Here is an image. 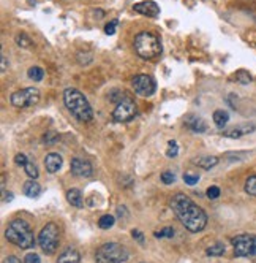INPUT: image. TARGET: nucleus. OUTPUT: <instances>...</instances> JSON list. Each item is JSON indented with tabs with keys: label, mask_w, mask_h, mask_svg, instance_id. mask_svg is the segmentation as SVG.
I'll use <instances>...</instances> for the list:
<instances>
[{
	"label": "nucleus",
	"mask_w": 256,
	"mask_h": 263,
	"mask_svg": "<svg viewBox=\"0 0 256 263\" xmlns=\"http://www.w3.org/2000/svg\"><path fill=\"white\" fill-rule=\"evenodd\" d=\"M66 200H68V203L75 208H83V195L78 191V189H70L68 192H66Z\"/></svg>",
	"instance_id": "obj_18"
},
{
	"label": "nucleus",
	"mask_w": 256,
	"mask_h": 263,
	"mask_svg": "<svg viewBox=\"0 0 256 263\" xmlns=\"http://www.w3.org/2000/svg\"><path fill=\"white\" fill-rule=\"evenodd\" d=\"M27 162H29V159H27V156H24V154H18V156L15 157V164L19 165V167H25Z\"/></svg>",
	"instance_id": "obj_36"
},
{
	"label": "nucleus",
	"mask_w": 256,
	"mask_h": 263,
	"mask_svg": "<svg viewBox=\"0 0 256 263\" xmlns=\"http://www.w3.org/2000/svg\"><path fill=\"white\" fill-rule=\"evenodd\" d=\"M207 255H211V257H218V255H223L225 254V244H221V242H217V244L211 246L206 251Z\"/></svg>",
	"instance_id": "obj_23"
},
{
	"label": "nucleus",
	"mask_w": 256,
	"mask_h": 263,
	"mask_svg": "<svg viewBox=\"0 0 256 263\" xmlns=\"http://www.w3.org/2000/svg\"><path fill=\"white\" fill-rule=\"evenodd\" d=\"M133 89L141 97H150L157 89L155 81L149 75H136L133 78Z\"/></svg>",
	"instance_id": "obj_9"
},
{
	"label": "nucleus",
	"mask_w": 256,
	"mask_h": 263,
	"mask_svg": "<svg viewBox=\"0 0 256 263\" xmlns=\"http://www.w3.org/2000/svg\"><path fill=\"white\" fill-rule=\"evenodd\" d=\"M172 237H174V228L171 227H166L161 232L155 233V238H172Z\"/></svg>",
	"instance_id": "obj_30"
},
{
	"label": "nucleus",
	"mask_w": 256,
	"mask_h": 263,
	"mask_svg": "<svg viewBox=\"0 0 256 263\" xmlns=\"http://www.w3.org/2000/svg\"><path fill=\"white\" fill-rule=\"evenodd\" d=\"M5 237L10 242H13V244L21 249H30L35 246V238H33V232L30 225L21 219L10 222L5 230Z\"/></svg>",
	"instance_id": "obj_3"
},
{
	"label": "nucleus",
	"mask_w": 256,
	"mask_h": 263,
	"mask_svg": "<svg viewBox=\"0 0 256 263\" xmlns=\"http://www.w3.org/2000/svg\"><path fill=\"white\" fill-rule=\"evenodd\" d=\"M255 129H256L255 124H242V125H237V127H233V129H230V130H225L223 137L240 138V137H244V135H247V133H252Z\"/></svg>",
	"instance_id": "obj_13"
},
{
	"label": "nucleus",
	"mask_w": 256,
	"mask_h": 263,
	"mask_svg": "<svg viewBox=\"0 0 256 263\" xmlns=\"http://www.w3.org/2000/svg\"><path fill=\"white\" fill-rule=\"evenodd\" d=\"M207 197L211 198V200L218 198V197H220V189H218L217 186H212V187H209V189H207Z\"/></svg>",
	"instance_id": "obj_34"
},
{
	"label": "nucleus",
	"mask_w": 256,
	"mask_h": 263,
	"mask_svg": "<svg viewBox=\"0 0 256 263\" xmlns=\"http://www.w3.org/2000/svg\"><path fill=\"white\" fill-rule=\"evenodd\" d=\"M105 15V13L102 11V10H98V11H95V16H98V19H102V16Z\"/></svg>",
	"instance_id": "obj_41"
},
{
	"label": "nucleus",
	"mask_w": 256,
	"mask_h": 263,
	"mask_svg": "<svg viewBox=\"0 0 256 263\" xmlns=\"http://www.w3.org/2000/svg\"><path fill=\"white\" fill-rule=\"evenodd\" d=\"M228 120H230V114L223 110H217L213 113V122L215 125L218 127V129H223V127L228 124Z\"/></svg>",
	"instance_id": "obj_20"
},
{
	"label": "nucleus",
	"mask_w": 256,
	"mask_h": 263,
	"mask_svg": "<svg viewBox=\"0 0 256 263\" xmlns=\"http://www.w3.org/2000/svg\"><path fill=\"white\" fill-rule=\"evenodd\" d=\"M233 246H234V254L237 255V257L252 255L253 237H250V235H237V237L233 238Z\"/></svg>",
	"instance_id": "obj_10"
},
{
	"label": "nucleus",
	"mask_w": 256,
	"mask_h": 263,
	"mask_svg": "<svg viewBox=\"0 0 256 263\" xmlns=\"http://www.w3.org/2000/svg\"><path fill=\"white\" fill-rule=\"evenodd\" d=\"M133 10L139 13V15H144L147 18H157L160 15V6L153 2V0H146V2H139L133 6Z\"/></svg>",
	"instance_id": "obj_12"
},
{
	"label": "nucleus",
	"mask_w": 256,
	"mask_h": 263,
	"mask_svg": "<svg viewBox=\"0 0 256 263\" xmlns=\"http://www.w3.org/2000/svg\"><path fill=\"white\" fill-rule=\"evenodd\" d=\"M3 263H21V260H19L18 257H15V255H10V257H5Z\"/></svg>",
	"instance_id": "obj_38"
},
{
	"label": "nucleus",
	"mask_w": 256,
	"mask_h": 263,
	"mask_svg": "<svg viewBox=\"0 0 256 263\" xmlns=\"http://www.w3.org/2000/svg\"><path fill=\"white\" fill-rule=\"evenodd\" d=\"M187 125H188V129L196 133H204L207 130V125L201 118H190L187 120Z\"/></svg>",
	"instance_id": "obj_17"
},
{
	"label": "nucleus",
	"mask_w": 256,
	"mask_h": 263,
	"mask_svg": "<svg viewBox=\"0 0 256 263\" xmlns=\"http://www.w3.org/2000/svg\"><path fill=\"white\" fill-rule=\"evenodd\" d=\"M117 25H119V21H117V19H112V21H111L109 24H106V27H105L106 35H114V33H116Z\"/></svg>",
	"instance_id": "obj_31"
},
{
	"label": "nucleus",
	"mask_w": 256,
	"mask_h": 263,
	"mask_svg": "<svg viewBox=\"0 0 256 263\" xmlns=\"http://www.w3.org/2000/svg\"><path fill=\"white\" fill-rule=\"evenodd\" d=\"M184 181L188 184V186H194L199 181V176L198 174H192V173H185L184 174Z\"/></svg>",
	"instance_id": "obj_32"
},
{
	"label": "nucleus",
	"mask_w": 256,
	"mask_h": 263,
	"mask_svg": "<svg viewBox=\"0 0 256 263\" xmlns=\"http://www.w3.org/2000/svg\"><path fill=\"white\" fill-rule=\"evenodd\" d=\"M194 164L203 168V170H211V168H213L215 165L218 164V159L213 157V156H206V157L196 159V160H194Z\"/></svg>",
	"instance_id": "obj_19"
},
{
	"label": "nucleus",
	"mask_w": 256,
	"mask_h": 263,
	"mask_svg": "<svg viewBox=\"0 0 256 263\" xmlns=\"http://www.w3.org/2000/svg\"><path fill=\"white\" fill-rule=\"evenodd\" d=\"M138 114V106L133 102L130 97H125L124 100H120L117 106L114 108L112 111V119L116 122H130L131 119Z\"/></svg>",
	"instance_id": "obj_8"
},
{
	"label": "nucleus",
	"mask_w": 256,
	"mask_h": 263,
	"mask_svg": "<svg viewBox=\"0 0 256 263\" xmlns=\"http://www.w3.org/2000/svg\"><path fill=\"white\" fill-rule=\"evenodd\" d=\"M64 102L65 106L68 108V111L75 116L81 122H89L93 119V111L89 103V100L84 97V94H81L78 89L68 87L64 92Z\"/></svg>",
	"instance_id": "obj_2"
},
{
	"label": "nucleus",
	"mask_w": 256,
	"mask_h": 263,
	"mask_svg": "<svg viewBox=\"0 0 256 263\" xmlns=\"http://www.w3.org/2000/svg\"><path fill=\"white\" fill-rule=\"evenodd\" d=\"M171 208L176 217L182 222L187 230L193 233H198L204 230L207 225V214L201 210V208L194 203L192 198H188L184 193L174 195L171 201Z\"/></svg>",
	"instance_id": "obj_1"
},
{
	"label": "nucleus",
	"mask_w": 256,
	"mask_h": 263,
	"mask_svg": "<svg viewBox=\"0 0 256 263\" xmlns=\"http://www.w3.org/2000/svg\"><path fill=\"white\" fill-rule=\"evenodd\" d=\"M170 146H168V151H166V156L168 157H176L177 154H179V146H177V143L176 141H170V143H168Z\"/></svg>",
	"instance_id": "obj_29"
},
{
	"label": "nucleus",
	"mask_w": 256,
	"mask_h": 263,
	"mask_svg": "<svg viewBox=\"0 0 256 263\" xmlns=\"http://www.w3.org/2000/svg\"><path fill=\"white\" fill-rule=\"evenodd\" d=\"M24 193L29 198H37L40 193H42V186H40L37 181H29V183L24 184Z\"/></svg>",
	"instance_id": "obj_16"
},
{
	"label": "nucleus",
	"mask_w": 256,
	"mask_h": 263,
	"mask_svg": "<svg viewBox=\"0 0 256 263\" xmlns=\"http://www.w3.org/2000/svg\"><path fill=\"white\" fill-rule=\"evenodd\" d=\"M24 170L27 173V176L32 178V179H37L38 178V168L37 165H33L32 162H27V165L24 167Z\"/></svg>",
	"instance_id": "obj_27"
},
{
	"label": "nucleus",
	"mask_w": 256,
	"mask_h": 263,
	"mask_svg": "<svg viewBox=\"0 0 256 263\" xmlns=\"http://www.w3.org/2000/svg\"><path fill=\"white\" fill-rule=\"evenodd\" d=\"M27 75H29L32 81H42L44 76V72L43 69H40V67H32V69H29V72H27Z\"/></svg>",
	"instance_id": "obj_24"
},
{
	"label": "nucleus",
	"mask_w": 256,
	"mask_h": 263,
	"mask_svg": "<svg viewBox=\"0 0 256 263\" xmlns=\"http://www.w3.org/2000/svg\"><path fill=\"white\" fill-rule=\"evenodd\" d=\"M128 260V252L124 246L117 242H106L102 244L95 252L97 263H124Z\"/></svg>",
	"instance_id": "obj_5"
},
{
	"label": "nucleus",
	"mask_w": 256,
	"mask_h": 263,
	"mask_svg": "<svg viewBox=\"0 0 256 263\" xmlns=\"http://www.w3.org/2000/svg\"><path fill=\"white\" fill-rule=\"evenodd\" d=\"M16 43H18V46H21V48H30L32 40L27 37L25 33H19L16 37Z\"/></svg>",
	"instance_id": "obj_28"
},
{
	"label": "nucleus",
	"mask_w": 256,
	"mask_h": 263,
	"mask_svg": "<svg viewBox=\"0 0 256 263\" xmlns=\"http://www.w3.org/2000/svg\"><path fill=\"white\" fill-rule=\"evenodd\" d=\"M161 181H163L165 184H172L174 181H176V176H174L172 171H163L161 173Z\"/></svg>",
	"instance_id": "obj_33"
},
{
	"label": "nucleus",
	"mask_w": 256,
	"mask_h": 263,
	"mask_svg": "<svg viewBox=\"0 0 256 263\" xmlns=\"http://www.w3.org/2000/svg\"><path fill=\"white\" fill-rule=\"evenodd\" d=\"M131 237H133L134 239H138L139 242H143V241H144V235L141 233L139 230H133V232H131Z\"/></svg>",
	"instance_id": "obj_37"
},
{
	"label": "nucleus",
	"mask_w": 256,
	"mask_h": 263,
	"mask_svg": "<svg viewBox=\"0 0 256 263\" xmlns=\"http://www.w3.org/2000/svg\"><path fill=\"white\" fill-rule=\"evenodd\" d=\"M10 102L16 108H29L35 106L40 102V91L35 87H25V89L16 91L11 96Z\"/></svg>",
	"instance_id": "obj_7"
},
{
	"label": "nucleus",
	"mask_w": 256,
	"mask_h": 263,
	"mask_svg": "<svg viewBox=\"0 0 256 263\" xmlns=\"http://www.w3.org/2000/svg\"><path fill=\"white\" fill-rule=\"evenodd\" d=\"M114 222H116V219H114V215H109V214H105L100 217L98 220V227L103 228V230H107V228H111L114 225Z\"/></svg>",
	"instance_id": "obj_21"
},
{
	"label": "nucleus",
	"mask_w": 256,
	"mask_h": 263,
	"mask_svg": "<svg viewBox=\"0 0 256 263\" xmlns=\"http://www.w3.org/2000/svg\"><path fill=\"white\" fill-rule=\"evenodd\" d=\"M62 162L64 160H62V156H60V154L51 152L44 159V167L49 173H56L60 170V167H62Z\"/></svg>",
	"instance_id": "obj_14"
},
{
	"label": "nucleus",
	"mask_w": 256,
	"mask_h": 263,
	"mask_svg": "<svg viewBox=\"0 0 256 263\" xmlns=\"http://www.w3.org/2000/svg\"><path fill=\"white\" fill-rule=\"evenodd\" d=\"M79 262H81V257L75 249H66V251H64L59 255V260H57V263H79Z\"/></svg>",
	"instance_id": "obj_15"
},
{
	"label": "nucleus",
	"mask_w": 256,
	"mask_h": 263,
	"mask_svg": "<svg viewBox=\"0 0 256 263\" xmlns=\"http://www.w3.org/2000/svg\"><path fill=\"white\" fill-rule=\"evenodd\" d=\"M252 255H256V237H253V251Z\"/></svg>",
	"instance_id": "obj_40"
},
{
	"label": "nucleus",
	"mask_w": 256,
	"mask_h": 263,
	"mask_svg": "<svg viewBox=\"0 0 256 263\" xmlns=\"http://www.w3.org/2000/svg\"><path fill=\"white\" fill-rule=\"evenodd\" d=\"M59 133L57 132H54V130H51V132H46V135L43 137V141L48 146H51V144H56L57 141H59Z\"/></svg>",
	"instance_id": "obj_26"
},
{
	"label": "nucleus",
	"mask_w": 256,
	"mask_h": 263,
	"mask_svg": "<svg viewBox=\"0 0 256 263\" xmlns=\"http://www.w3.org/2000/svg\"><path fill=\"white\" fill-rule=\"evenodd\" d=\"M234 79L237 81V83H240V84H250L252 83V75L247 70H239L234 75Z\"/></svg>",
	"instance_id": "obj_22"
},
{
	"label": "nucleus",
	"mask_w": 256,
	"mask_h": 263,
	"mask_svg": "<svg viewBox=\"0 0 256 263\" xmlns=\"http://www.w3.org/2000/svg\"><path fill=\"white\" fill-rule=\"evenodd\" d=\"M59 227L54 224V222H49V224H46L42 232L38 235V242H40V247L43 249L44 254H54L57 251L59 247Z\"/></svg>",
	"instance_id": "obj_6"
},
{
	"label": "nucleus",
	"mask_w": 256,
	"mask_h": 263,
	"mask_svg": "<svg viewBox=\"0 0 256 263\" xmlns=\"http://www.w3.org/2000/svg\"><path fill=\"white\" fill-rule=\"evenodd\" d=\"M71 173L78 178H89V176H92L93 168L89 160L76 157L71 160Z\"/></svg>",
	"instance_id": "obj_11"
},
{
	"label": "nucleus",
	"mask_w": 256,
	"mask_h": 263,
	"mask_svg": "<svg viewBox=\"0 0 256 263\" xmlns=\"http://www.w3.org/2000/svg\"><path fill=\"white\" fill-rule=\"evenodd\" d=\"M245 192L248 195H252V197H256V174H253V176H250L247 179L245 183Z\"/></svg>",
	"instance_id": "obj_25"
},
{
	"label": "nucleus",
	"mask_w": 256,
	"mask_h": 263,
	"mask_svg": "<svg viewBox=\"0 0 256 263\" xmlns=\"http://www.w3.org/2000/svg\"><path fill=\"white\" fill-rule=\"evenodd\" d=\"M134 51L146 60H152L161 54V43L157 35L150 32H141L134 37Z\"/></svg>",
	"instance_id": "obj_4"
},
{
	"label": "nucleus",
	"mask_w": 256,
	"mask_h": 263,
	"mask_svg": "<svg viewBox=\"0 0 256 263\" xmlns=\"http://www.w3.org/2000/svg\"><path fill=\"white\" fill-rule=\"evenodd\" d=\"M6 72V57L2 54V73Z\"/></svg>",
	"instance_id": "obj_39"
},
{
	"label": "nucleus",
	"mask_w": 256,
	"mask_h": 263,
	"mask_svg": "<svg viewBox=\"0 0 256 263\" xmlns=\"http://www.w3.org/2000/svg\"><path fill=\"white\" fill-rule=\"evenodd\" d=\"M24 263H42V260H40V255L37 254H27Z\"/></svg>",
	"instance_id": "obj_35"
}]
</instances>
